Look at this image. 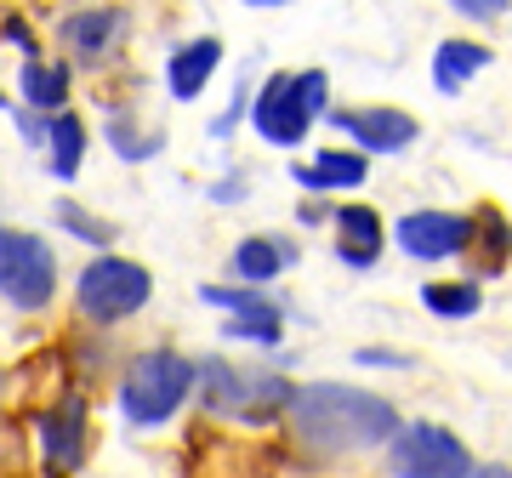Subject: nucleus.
I'll use <instances>...</instances> for the list:
<instances>
[{
	"label": "nucleus",
	"mask_w": 512,
	"mask_h": 478,
	"mask_svg": "<svg viewBox=\"0 0 512 478\" xmlns=\"http://www.w3.org/2000/svg\"><path fill=\"white\" fill-rule=\"evenodd\" d=\"M291 262H296V251L285 245V239L256 234V239H245V245L234 251V274L245 279V291H262V285H268V279H279Z\"/></svg>",
	"instance_id": "nucleus-14"
},
{
	"label": "nucleus",
	"mask_w": 512,
	"mask_h": 478,
	"mask_svg": "<svg viewBox=\"0 0 512 478\" xmlns=\"http://www.w3.org/2000/svg\"><path fill=\"white\" fill-rule=\"evenodd\" d=\"M0 296L23 313H40L57 296V257L40 234L0 228Z\"/></svg>",
	"instance_id": "nucleus-5"
},
{
	"label": "nucleus",
	"mask_w": 512,
	"mask_h": 478,
	"mask_svg": "<svg viewBox=\"0 0 512 478\" xmlns=\"http://www.w3.org/2000/svg\"><path fill=\"white\" fill-rule=\"evenodd\" d=\"M57 222H63V228H69V234H80L86 239V245H109V222H97V217H86V211H80V205L74 200H63L57 205Z\"/></svg>",
	"instance_id": "nucleus-21"
},
{
	"label": "nucleus",
	"mask_w": 512,
	"mask_h": 478,
	"mask_svg": "<svg viewBox=\"0 0 512 478\" xmlns=\"http://www.w3.org/2000/svg\"><path fill=\"white\" fill-rule=\"evenodd\" d=\"M473 478H512L507 467H473Z\"/></svg>",
	"instance_id": "nucleus-25"
},
{
	"label": "nucleus",
	"mask_w": 512,
	"mask_h": 478,
	"mask_svg": "<svg viewBox=\"0 0 512 478\" xmlns=\"http://www.w3.org/2000/svg\"><path fill=\"white\" fill-rule=\"evenodd\" d=\"M393 239H399L404 257L444 262V257H461L473 245V217H456V211H410V217H399Z\"/></svg>",
	"instance_id": "nucleus-8"
},
{
	"label": "nucleus",
	"mask_w": 512,
	"mask_h": 478,
	"mask_svg": "<svg viewBox=\"0 0 512 478\" xmlns=\"http://www.w3.org/2000/svg\"><path fill=\"white\" fill-rule=\"evenodd\" d=\"M63 97H69V63H40V57H29L23 63V103L57 114Z\"/></svg>",
	"instance_id": "nucleus-18"
},
{
	"label": "nucleus",
	"mask_w": 512,
	"mask_h": 478,
	"mask_svg": "<svg viewBox=\"0 0 512 478\" xmlns=\"http://www.w3.org/2000/svg\"><path fill=\"white\" fill-rule=\"evenodd\" d=\"M359 365H393V370H410L416 359H410V353H393V348H365V353H359Z\"/></svg>",
	"instance_id": "nucleus-24"
},
{
	"label": "nucleus",
	"mask_w": 512,
	"mask_h": 478,
	"mask_svg": "<svg viewBox=\"0 0 512 478\" xmlns=\"http://www.w3.org/2000/svg\"><path fill=\"white\" fill-rule=\"evenodd\" d=\"M109 143L126 154V160H148L154 148H160V137H137V131L126 126V120H109Z\"/></svg>",
	"instance_id": "nucleus-22"
},
{
	"label": "nucleus",
	"mask_w": 512,
	"mask_h": 478,
	"mask_svg": "<svg viewBox=\"0 0 512 478\" xmlns=\"http://www.w3.org/2000/svg\"><path fill=\"white\" fill-rule=\"evenodd\" d=\"M330 126L348 131L359 148H370V154H399V148H410L421 137V126L410 120L404 109H330Z\"/></svg>",
	"instance_id": "nucleus-9"
},
{
	"label": "nucleus",
	"mask_w": 512,
	"mask_h": 478,
	"mask_svg": "<svg viewBox=\"0 0 512 478\" xmlns=\"http://www.w3.org/2000/svg\"><path fill=\"white\" fill-rule=\"evenodd\" d=\"M120 35H126V12H120V6H80V12L63 18V40H69V52L86 57V63H103Z\"/></svg>",
	"instance_id": "nucleus-11"
},
{
	"label": "nucleus",
	"mask_w": 512,
	"mask_h": 478,
	"mask_svg": "<svg viewBox=\"0 0 512 478\" xmlns=\"http://www.w3.org/2000/svg\"><path fill=\"white\" fill-rule=\"evenodd\" d=\"M0 387H6V376H0Z\"/></svg>",
	"instance_id": "nucleus-26"
},
{
	"label": "nucleus",
	"mask_w": 512,
	"mask_h": 478,
	"mask_svg": "<svg viewBox=\"0 0 512 478\" xmlns=\"http://www.w3.org/2000/svg\"><path fill=\"white\" fill-rule=\"evenodd\" d=\"M296 183L313 188V194H325V188H359L365 183V154L330 148V154H319L313 166H296Z\"/></svg>",
	"instance_id": "nucleus-15"
},
{
	"label": "nucleus",
	"mask_w": 512,
	"mask_h": 478,
	"mask_svg": "<svg viewBox=\"0 0 512 478\" xmlns=\"http://www.w3.org/2000/svg\"><path fill=\"white\" fill-rule=\"evenodd\" d=\"M336 251H342V262H353V268H370L376 251H382V217H376L370 205H342V211H336Z\"/></svg>",
	"instance_id": "nucleus-12"
},
{
	"label": "nucleus",
	"mask_w": 512,
	"mask_h": 478,
	"mask_svg": "<svg viewBox=\"0 0 512 478\" xmlns=\"http://www.w3.org/2000/svg\"><path fill=\"white\" fill-rule=\"evenodd\" d=\"M387 473L399 478H473L467 444L439 422H410L399 439L387 444Z\"/></svg>",
	"instance_id": "nucleus-6"
},
{
	"label": "nucleus",
	"mask_w": 512,
	"mask_h": 478,
	"mask_svg": "<svg viewBox=\"0 0 512 478\" xmlns=\"http://www.w3.org/2000/svg\"><path fill=\"white\" fill-rule=\"evenodd\" d=\"M228 336H239V342H262V348H274V342H279V308L268 302V308H256V313H239L234 325H228Z\"/></svg>",
	"instance_id": "nucleus-20"
},
{
	"label": "nucleus",
	"mask_w": 512,
	"mask_h": 478,
	"mask_svg": "<svg viewBox=\"0 0 512 478\" xmlns=\"http://www.w3.org/2000/svg\"><path fill=\"white\" fill-rule=\"evenodd\" d=\"M154 279H148L143 262L131 257H97L86 274L74 279V302L92 325H114V319H131V313L148 302Z\"/></svg>",
	"instance_id": "nucleus-4"
},
{
	"label": "nucleus",
	"mask_w": 512,
	"mask_h": 478,
	"mask_svg": "<svg viewBox=\"0 0 512 478\" xmlns=\"http://www.w3.org/2000/svg\"><path fill=\"white\" fill-rule=\"evenodd\" d=\"M80 160H86V126L74 114H52V177L69 183L80 171Z\"/></svg>",
	"instance_id": "nucleus-19"
},
{
	"label": "nucleus",
	"mask_w": 512,
	"mask_h": 478,
	"mask_svg": "<svg viewBox=\"0 0 512 478\" xmlns=\"http://www.w3.org/2000/svg\"><path fill=\"white\" fill-rule=\"evenodd\" d=\"M200 399L217 416H262V410H274V405H291V387L279 382V376H268V370H234V365H222V359H205Z\"/></svg>",
	"instance_id": "nucleus-7"
},
{
	"label": "nucleus",
	"mask_w": 512,
	"mask_h": 478,
	"mask_svg": "<svg viewBox=\"0 0 512 478\" xmlns=\"http://www.w3.org/2000/svg\"><path fill=\"white\" fill-rule=\"evenodd\" d=\"M291 427L319 456H348V450L399 439V410L387 405L382 393H365V387L313 382L302 393H291Z\"/></svg>",
	"instance_id": "nucleus-1"
},
{
	"label": "nucleus",
	"mask_w": 512,
	"mask_h": 478,
	"mask_svg": "<svg viewBox=\"0 0 512 478\" xmlns=\"http://www.w3.org/2000/svg\"><path fill=\"white\" fill-rule=\"evenodd\" d=\"M325 97H330V80L325 69H308V74H274L268 86H262V97H256V131L268 137V143L279 148H296L302 137H308V126L325 114Z\"/></svg>",
	"instance_id": "nucleus-3"
},
{
	"label": "nucleus",
	"mask_w": 512,
	"mask_h": 478,
	"mask_svg": "<svg viewBox=\"0 0 512 478\" xmlns=\"http://www.w3.org/2000/svg\"><path fill=\"white\" fill-rule=\"evenodd\" d=\"M421 308L444 313V319H473L484 308V291L478 279H439V285H421Z\"/></svg>",
	"instance_id": "nucleus-17"
},
{
	"label": "nucleus",
	"mask_w": 512,
	"mask_h": 478,
	"mask_svg": "<svg viewBox=\"0 0 512 478\" xmlns=\"http://www.w3.org/2000/svg\"><path fill=\"white\" fill-rule=\"evenodd\" d=\"M217 57H222V40H188L183 52L171 57V63H165V86H171V97H200L205 92V80H211V74H217Z\"/></svg>",
	"instance_id": "nucleus-13"
},
{
	"label": "nucleus",
	"mask_w": 512,
	"mask_h": 478,
	"mask_svg": "<svg viewBox=\"0 0 512 478\" xmlns=\"http://www.w3.org/2000/svg\"><path fill=\"white\" fill-rule=\"evenodd\" d=\"M456 12H461V18H484V23H490V18L507 12V0H456Z\"/></svg>",
	"instance_id": "nucleus-23"
},
{
	"label": "nucleus",
	"mask_w": 512,
	"mask_h": 478,
	"mask_svg": "<svg viewBox=\"0 0 512 478\" xmlns=\"http://www.w3.org/2000/svg\"><path fill=\"white\" fill-rule=\"evenodd\" d=\"M484 63H490V52H484L478 40H444L439 57H433V86H439V92H461Z\"/></svg>",
	"instance_id": "nucleus-16"
},
{
	"label": "nucleus",
	"mask_w": 512,
	"mask_h": 478,
	"mask_svg": "<svg viewBox=\"0 0 512 478\" xmlns=\"http://www.w3.org/2000/svg\"><path fill=\"white\" fill-rule=\"evenodd\" d=\"M35 427H40V444H46V461H52L57 473H74L86 461V399L80 393L63 399L57 410H46Z\"/></svg>",
	"instance_id": "nucleus-10"
},
{
	"label": "nucleus",
	"mask_w": 512,
	"mask_h": 478,
	"mask_svg": "<svg viewBox=\"0 0 512 478\" xmlns=\"http://www.w3.org/2000/svg\"><path fill=\"white\" fill-rule=\"evenodd\" d=\"M200 365H188L183 353L171 348H154V353H137L126 370V382H120V410H126L131 427H160L177 416V405L188 399V387H194Z\"/></svg>",
	"instance_id": "nucleus-2"
}]
</instances>
